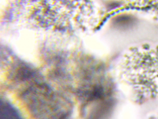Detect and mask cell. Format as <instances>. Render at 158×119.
<instances>
[{
    "instance_id": "obj_1",
    "label": "cell",
    "mask_w": 158,
    "mask_h": 119,
    "mask_svg": "<svg viewBox=\"0 0 158 119\" xmlns=\"http://www.w3.org/2000/svg\"><path fill=\"white\" fill-rule=\"evenodd\" d=\"M22 96L30 111L39 118H61L68 113V102L45 83H33Z\"/></svg>"
},
{
    "instance_id": "obj_2",
    "label": "cell",
    "mask_w": 158,
    "mask_h": 119,
    "mask_svg": "<svg viewBox=\"0 0 158 119\" xmlns=\"http://www.w3.org/2000/svg\"><path fill=\"white\" fill-rule=\"evenodd\" d=\"M19 112L11 104L4 100L1 99L0 119L20 118Z\"/></svg>"
}]
</instances>
